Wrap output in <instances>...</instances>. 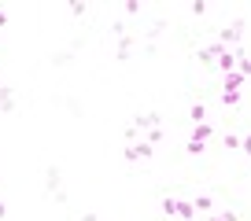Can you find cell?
Returning <instances> with one entry per match:
<instances>
[{
    "label": "cell",
    "mask_w": 251,
    "mask_h": 221,
    "mask_svg": "<svg viewBox=\"0 0 251 221\" xmlns=\"http://www.w3.org/2000/svg\"><path fill=\"white\" fill-rule=\"evenodd\" d=\"M159 206H163L166 218H177V221H192V218H196V206H192V199H174V196H166Z\"/></svg>",
    "instance_id": "cell-1"
},
{
    "label": "cell",
    "mask_w": 251,
    "mask_h": 221,
    "mask_svg": "<svg viewBox=\"0 0 251 221\" xmlns=\"http://www.w3.org/2000/svg\"><path fill=\"white\" fill-rule=\"evenodd\" d=\"M244 30H248V26H244L240 19H236V22H229L226 30L218 33V41H222L226 48H240V41H244Z\"/></svg>",
    "instance_id": "cell-2"
},
{
    "label": "cell",
    "mask_w": 251,
    "mask_h": 221,
    "mask_svg": "<svg viewBox=\"0 0 251 221\" xmlns=\"http://www.w3.org/2000/svg\"><path fill=\"white\" fill-rule=\"evenodd\" d=\"M144 158H155V148L148 140H137L126 148V162H144Z\"/></svg>",
    "instance_id": "cell-3"
},
{
    "label": "cell",
    "mask_w": 251,
    "mask_h": 221,
    "mask_svg": "<svg viewBox=\"0 0 251 221\" xmlns=\"http://www.w3.org/2000/svg\"><path fill=\"white\" fill-rule=\"evenodd\" d=\"M159 122H163V118H159V110H141V114L133 118V129H137V133H148V129H155Z\"/></svg>",
    "instance_id": "cell-4"
},
{
    "label": "cell",
    "mask_w": 251,
    "mask_h": 221,
    "mask_svg": "<svg viewBox=\"0 0 251 221\" xmlns=\"http://www.w3.org/2000/svg\"><path fill=\"white\" fill-rule=\"evenodd\" d=\"M59 184H63V170H59V166H48V170H45V188L48 192H52V196H59Z\"/></svg>",
    "instance_id": "cell-5"
},
{
    "label": "cell",
    "mask_w": 251,
    "mask_h": 221,
    "mask_svg": "<svg viewBox=\"0 0 251 221\" xmlns=\"http://www.w3.org/2000/svg\"><path fill=\"white\" fill-rule=\"evenodd\" d=\"M203 221H244V210H240V206H226V210H214V214H207Z\"/></svg>",
    "instance_id": "cell-6"
},
{
    "label": "cell",
    "mask_w": 251,
    "mask_h": 221,
    "mask_svg": "<svg viewBox=\"0 0 251 221\" xmlns=\"http://www.w3.org/2000/svg\"><path fill=\"white\" fill-rule=\"evenodd\" d=\"M236 63H240V48H236V52L229 48V52L218 59V74H222V78H226V74H233V70H236Z\"/></svg>",
    "instance_id": "cell-7"
},
{
    "label": "cell",
    "mask_w": 251,
    "mask_h": 221,
    "mask_svg": "<svg viewBox=\"0 0 251 221\" xmlns=\"http://www.w3.org/2000/svg\"><path fill=\"white\" fill-rule=\"evenodd\" d=\"M129 55H133V37H129V33H122V37H115V59H129Z\"/></svg>",
    "instance_id": "cell-8"
},
{
    "label": "cell",
    "mask_w": 251,
    "mask_h": 221,
    "mask_svg": "<svg viewBox=\"0 0 251 221\" xmlns=\"http://www.w3.org/2000/svg\"><path fill=\"white\" fill-rule=\"evenodd\" d=\"M244 74L240 70H233V74H226V78H222V92H244Z\"/></svg>",
    "instance_id": "cell-9"
},
{
    "label": "cell",
    "mask_w": 251,
    "mask_h": 221,
    "mask_svg": "<svg viewBox=\"0 0 251 221\" xmlns=\"http://www.w3.org/2000/svg\"><path fill=\"white\" fill-rule=\"evenodd\" d=\"M192 206H196V218H207V214H214V196H196Z\"/></svg>",
    "instance_id": "cell-10"
},
{
    "label": "cell",
    "mask_w": 251,
    "mask_h": 221,
    "mask_svg": "<svg viewBox=\"0 0 251 221\" xmlns=\"http://www.w3.org/2000/svg\"><path fill=\"white\" fill-rule=\"evenodd\" d=\"M188 140H200V144L214 140V126H211V122H203V126H192V136H188Z\"/></svg>",
    "instance_id": "cell-11"
},
{
    "label": "cell",
    "mask_w": 251,
    "mask_h": 221,
    "mask_svg": "<svg viewBox=\"0 0 251 221\" xmlns=\"http://www.w3.org/2000/svg\"><path fill=\"white\" fill-rule=\"evenodd\" d=\"M188 122H192V126H203L207 122V103H192V107H188Z\"/></svg>",
    "instance_id": "cell-12"
},
{
    "label": "cell",
    "mask_w": 251,
    "mask_h": 221,
    "mask_svg": "<svg viewBox=\"0 0 251 221\" xmlns=\"http://www.w3.org/2000/svg\"><path fill=\"white\" fill-rule=\"evenodd\" d=\"M0 110H4V114H11V110H15V92H11L8 85H0Z\"/></svg>",
    "instance_id": "cell-13"
},
{
    "label": "cell",
    "mask_w": 251,
    "mask_h": 221,
    "mask_svg": "<svg viewBox=\"0 0 251 221\" xmlns=\"http://www.w3.org/2000/svg\"><path fill=\"white\" fill-rule=\"evenodd\" d=\"M144 140L151 144V148H159V144H163V126H155V129H148V133H144Z\"/></svg>",
    "instance_id": "cell-14"
},
{
    "label": "cell",
    "mask_w": 251,
    "mask_h": 221,
    "mask_svg": "<svg viewBox=\"0 0 251 221\" xmlns=\"http://www.w3.org/2000/svg\"><path fill=\"white\" fill-rule=\"evenodd\" d=\"M185 151H188L192 158H200V155L207 151V144H200V140H188V144H185Z\"/></svg>",
    "instance_id": "cell-15"
},
{
    "label": "cell",
    "mask_w": 251,
    "mask_h": 221,
    "mask_svg": "<svg viewBox=\"0 0 251 221\" xmlns=\"http://www.w3.org/2000/svg\"><path fill=\"white\" fill-rule=\"evenodd\" d=\"M240 100H244V92H222V103H226V107H240Z\"/></svg>",
    "instance_id": "cell-16"
},
{
    "label": "cell",
    "mask_w": 251,
    "mask_h": 221,
    "mask_svg": "<svg viewBox=\"0 0 251 221\" xmlns=\"http://www.w3.org/2000/svg\"><path fill=\"white\" fill-rule=\"evenodd\" d=\"M222 148L236 151V148H240V136H236V133H226V136H222Z\"/></svg>",
    "instance_id": "cell-17"
},
{
    "label": "cell",
    "mask_w": 251,
    "mask_h": 221,
    "mask_svg": "<svg viewBox=\"0 0 251 221\" xmlns=\"http://www.w3.org/2000/svg\"><path fill=\"white\" fill-rule=\"evenodd\" d=\"M236 70H240L244 78H251V59L244 55V48H240V63H236Z\"/></svg>",
    "instance_id": "cell-18"
},
{
    "label": "cell",
    "mask_w": 251,
    "mask_h": 221,
    "mask_svg": "<svg viewBox=\"0 0 251 221\" xmlns=\"http://www.w3.org/2000/svg\"><path fill=\"white\" fill-rule=\"evenodd\" d=\"M240 148H244V155H251V133L240 136Z\"/></svg>",
    "instance_id": "cell-19"
},
{
    "label": "cell",
    "mask_w": 251,
    "mask_h": 221,
    "mask_svg": "<svg viewBox=\"0 0 251 221\" xmlns=\"http://www.w3.org/2000/svg\"><path fill=\"white\" fill-rule=\"evenodd\" d=\"M81 221H96V210H85V214H81Z\"/></svg>",
    "instance_id": "cell-20"
},
{
    "label": "cell",
    "mask_w": 251,
    "mask_h": 221,
    "mask_svg": "<svg viewBox=\"0 0 251 221\" xmlns=\"http://www.w3.org/2000/svg\"><path fill=\"white\" fill-rule=\"evenodd\" d=\"M4 218H8V203H0V221H4Z\"/></svg>",
    "instance_id": "cell-21"
},
{
    "label": "cell",
    "mask_w": 251,
    "mask_h": 221,
    "mask_svg": "<svg viewBox=\"0 0 251 221\" xmlns=\"http://www.w3.org/2000/svg\"><path fill=\"white\" fill-rule=\"evenodd\" d=\"M0 26H8V11H0Z\"/></svg>",
    "instance_id": "cell-22"
}]
</instances>
